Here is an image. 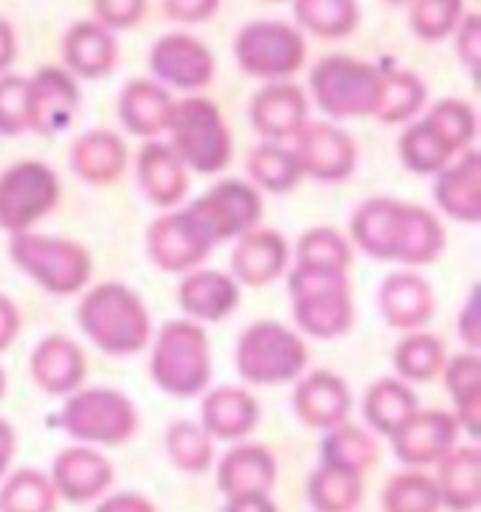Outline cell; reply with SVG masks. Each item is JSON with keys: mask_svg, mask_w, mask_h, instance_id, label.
<instances>
[{"mask_svg": "<svg viewBox=\"0 0 481 512\" xmlns=\"http://www.w3.org/2000/svg\"><path fill=\"white\" fill-rule=\"evenodd\" d=\"M60 178L43 161H17L0 172V228L23 234L60 206Z\"/></svg>", "mask_w": 481, "mask_h": 512, "instance_id": "12", "label": "cell"}, {"mask_svg": "<svg viewBox=\"0 0 481 512\" xmlns=\"http://www.w3.org/2000/svg\"><path fill=\"white\" fill-rule=\"evenodd\" d=\"M150 375L161 392L197 397L211 383V344L200 321H166L152 344Z\"/></svg>", "mask_w": 481, "mask_h": 512, "instance_id": "6", "label": "cell"}, {"mask_svg": "<svg viewBox=\"0 0 481 512\" xmlns=\"http://www.w3.org/2000/svg\"><path fill=\"white\" fill-rule=\"evenodd\" d=\"M223 512H279V507H276V501L268 493H256V496L228 498Z\"/></svg>", "mask_w": 481, "mask_h": 512, "instance_id": "53", "label": "cell"}, {"mask_svg": "<svg viewBox=\"0 0 481 512\" xmlns=\"http://www.w3.org/2000/svg\"><path fill=\"white\" fill-rule=\"evenodd\" d=\"M462 9L465 0H411V31L428 43L445 40L465 17Z\"/></svg>", "mask_w": 481, "mask_h": 512, "instance_id": "45", "label": "cell"}, {"mask_svg": "<svg viewBox=\"0 0 481 512\" xmlns=\"http://www.w3.org/2000/svg\"><path fill=\"white\" fill-rule=\"evenodd\" d=\"M178 304L192 321H223L240 307V285L220 271H189L178 287Z\"/></svg>", "mask_w": 481, "mask_h": 512, "instance_id": "29", "label": "cell"}, {"mask_svg": "<svg viewBox=\"0 0 481 512\" xmlns=\"http://www.w3.org/2000/svg\"><path fill=\"white\" fill-rule=\"evenodd\" d=\"M138 186L158 209L178 206L189 192V169L164 141H147L136 158Z\"/></svg>", "mask_w": 481, "mask_h": 512, "instance_id": "25", "label": "cell"}, {"mask_svg": "<svg viewBox=\"0 0 481 512\" xmlns=\"http://www.w3.org/2000/svg\"><path fill=\"white\" fill-rule=\"evenodd\" d=\"M60 496L51 476L37 467L6 473L0 484V512H57Z\"/></svg>", "mask_w": 481, "mask_h": 512, "instance_id": "37", "label": "cell"}, {"mask_svg": "<svg viewBox=\"0 0 481 512\" xmlns=\"http://www.w3.org/2000/svg\"><path fill=\"white\" fill-rule=\"evenodd\" d=\"M200 425L211 439L240 442L259 425V403L248 389L240 386H217L203 397Z\"/></svg>", "mask_w": 481, "mask_h": 512, "instance_id": "27", "label": "cell"}, {"mask_svg": "<svg viewBox=\"0 0 481 512\" xmlns=\"http://www.w3.org/2000/svg\"><path fill=\"white\" fill-rule=\"evenodd\" d=\"M434 200L439 209L459 223L481 220V152L465 150L445 169L436 172Z\"/></svg>", "mask_w": 481, "mask_h": 512, "instance_id": "24", "label": "cell"}, {"mask_svg": "<svg viewBox=\"0 0 481 512\" xmlns=\"http://www.w3.org/2000/svg\"><path fill=\"white\" fill-rule=\"evenodd\" d=\"M310 91L330 119H363L372 116L380 91V71L361 60L332 54L310 74Z\"/></svg>", "mask_w": 481, "mask_h": 512, "instance_id": "11", "label": "cell"}, {"mask_svg": "<svg viewBox=\"0 0 481 512\" xmlns=\"http://www.w3.org/2000/svg\"><path fill=\"white\" fill-rule=\"evenodd\" d=\"M68 161H71L76 178H82L91 186H110L124 175L127 147L113 130H91L71 144Z\"/></svg>", "mask_w": 481, "mask_h": 512, "instance_id": "31", "label": "cell"}, {"mask_svg": "<svg viewBox=\"0 0 481 512\" xmlns=\"http://www.w3.org/2000/svg\"><path fill=\"white\" fill-rule=\"evenodd\" d=\"M296 265H321V268H352V245L335 228H310L296 245Z\"/></svg>", "mask_w": 481, "mask_h": 512, "instance_id": "44", "label": "cell"}, {"mask_svg": "<svg viewBox=\"0 0 481 512\" xmlns=\"http://www.w3.org/2000/svg\"><path fill=\"white\" fill-rule=\"evenodd\" d=\"M76 321L93 344L113 358L138 355L150 344V310L136 290L121 282L91 287L76 307Z\"/></svg>", "mask_w": 481, "mask_h": 512, "instance_id": "3", "label": "cell"}, {"mask_svg": "<svg viewBox=\"0 0 481 512\" xmlns=\"http://www.w3.org/2000/svg\"><path fill=\"white\" fill-rule=\"evenodd\" d=\"M459 422L453 411L442 408H425L414 411L394 434H391V451L406 467L436 465L445 453L459 445Z\"/></svg>", "mask_w": 481, "mask_h": 512, "instance_id": "15", "label": "cell"}, {"mask_svg": "<svg viewBox=\"0 0 481 512\" xmlns=\"http://www.w3.org/2000/svg\"><path fill=\"white\" fill-rule=\"evenodd\" d=\"M304 37L299 29L276 23V20H259L248 23L234 40V57L248 76L256 79H287L304 65Z\"/></svg>", "mask_w": 481, "mask_h": 512, "instance_id": "13", "label": "cell"}, {"mask_svg": "<svg viewBox=\"0 0 481 512\" xmlns=\"http://www.w3.org/2000/svg\"><path fill=\"white\" fill-rule=\"evenodd\" d=\"M386 3H391V6H403V3H411V0H386Z\"/></svg>", "mask_w": 481, "mask_h": 512, "instance_id": "57", "label": "cell"}, {"mask_svg": "<svg viewBox=\"0 0 481 512\" xmlns=\"http://www.w3.org/2000/svg\"><path fill=\"white\" fill-rule=\"evenodd\" d=\"M6 389H9V377L3 372V366H0V400L6 397Z\"/></svg>", "mask_w": 481, "mask_h": 512, "instance_id": "56", "label": "cell"}, {"mask_svg": "<svg viewBox=\"0 0 481 512\" xmlns=\"http://www.w3.org/2000/svg\"><path fill=\"white\" fill-rule=\"evenodd\" d=\"M383 512H439V490L434 476L422 473L420 467H408L389 476V482L380 490Z\"/></svg>", "mask_w": 481, "mask_h": 512, "instance_id": "40", "label": "cell"}, {"mask_svg": "<svg viewBox=\"0 0 481 512\" xmlns=\"http://www.w3.org/2000/svg\"><path fill=\"white\" fill-rule=\"evenodd\" d=\"M220 9V0H164L166 17L178 23H203Z\"/></svg>", "mask_w": 481, "mask_h": 512, "instance_id": "50", "label": "cell"}, {"mask_svg": "<svg viewBox=\"0 0 481 512\" xmlns=\"http://www.w3.org/2000/svg\"><path fill=\"white\" fill-rule=\"evenodd\" d=\"M136 403L119 389H76L65 400L60 414L62 431L82 445L119 448L136 437L138 431Z\"/></svg>", "mask_w": 481, "mask_h": 512, "instance_id": "10", "label": "cell"}, {"mask_svg": "<svg viewBox=\"0 0 481 512\" xmlns=\"http://www.w3.org/2000/svg\"><path fill=\"white\" fill-rule=\"evenodd\" d=\"M262 220V197L245 181H220L186 209L166 211L147 228V254L166 273H189L220 242L248 234Z\"/></svg>", "mask_w": 481, "mask_h": 512, "instance_id": "1", "label": "cell"}, {"mask_svg": "<svg viewBox=\"0 0 481 512\" xmlns=\"http://www.w3.org/2000/svg\"><path fill=\"white\" fill-rule=\"evenodd\" d=\"M9 256L20 271L54 296H74L91 282L93 256L76 240L46 234H12Z\"/></svg>", "mask_w": 481, "mask_h": 512, "instance_id": "8", "label": "cell"}, {"mask_svg": "<svg viewBox=\"0 0 481 512\" xmlns=\"http://www.w3.org/2000/svg\"><path fill=\"white\" fill-rule=\"evenodd\" d=\"M51 484L57 496L68 504H93L113 487V462L105 453L93 451L91 445L65 448L54 456L51 465Z\"/></svg>", "mask_w": 481, "mask_h": 512, "instance_id": "17", "label": "cell"}, {"mask_svg": "<svg viewBox=\"0 0 481 512\" xmlns=\"http://www.w3.org/2000/svg\"><path fill=\"white\" fill-rule=\"evenodd\" d=\"M245 172H248L254 186L276 192V195L293 192L304 178L293 150H287L282 144H271V141H265V144H259L248 152Z\"/></svg>", "mask_w": 481, "mask_h": 512, "instance_id": "39", "label": "cell"}, {"mask_svg": "<svg viewBox=\"0 0 481 512\" xmlns=\"http://www.w3.org/2000/svg\"><path fill=\"white\" fill-rule=\"evenodd\" d=\"M152 74L178 91H200L214 79V57L197 37L166 34L150 51Z\"/></svg>", "mask_w": 481, "mask_h": 512, "instance_id": "18", "label": "cell"}, {"mask_svg": "<svg viewBox=\"0 0 481 512\" xmlns=\"http://www.w3.org/2000/svg\"><path fill=\"white\" fill-rule=\"evenodd\" d=\"M349 240L363 254L383 262L431 265L445 251V228L425 206L397 197H372L352 214Z\"/></svg>", "mask_w": 481, "mask_h": 512, "instance_id": "2", "label": "cell"}, {"mask_svg": "<svg viewBox=\"0 0 481 512\" xmlns=\"http://www.w3.org/2000/svg\"><path fill=\"white\" fill-rule=\"evenodd\" d=\"M17 335H20V313L15 302L0 293V352L12 347Z\"/></svg>", "mask_w": 481, "mask_h": 512, "instance_id": "52", "label": "cell"}, {"mask_svg": "<svg viewBox=\"0 0 481 512\" xmlns=\"http://www.w3.org/2000/svg\"><path fill=\"white\" fill-rule=\"evenodd\" d=\"M293 296V318L301 332L310 338L332 341L352 330L355 304L349 271L341 268H321V265H296L290 279Z\"/></svg>", "mask_w": 481, "mask_h": 512, "instance_id": "5", "label": "cell"}, {"mask_svg": "<svg viewBox=\"0 0 481 512\" xmlns=\"http://www.w3.org/2000/svg\"><path fill=\"white\" fill-rule=\"evenodd\" d=\"M391 361H394V369H397L400 380H406V383H431L436 375H442L448 352H445L442 338L414 330L394 347Z\"/></svg>", "mask_w": 481, "mask_h": 512, "instance_id": "38", "label": "cell"}, {"mask_svg": "<svg viewBox=\"0 0 481 512\" xmlns=\"http://www.w3.org/2000/svg\"><path fill=\"white\" fill-rule=\"evenodd\" d=\"M307 121H310L307 96L293 82H273L256 93L251 102V124L271 144L293 138Z\"/></svg>", "mask_w": 481, "mask_h": 512, "instance_id": "21", "label": "cell"}, {"mask_svg": "<svg viewBox=\"0 0 481 512\" xmlns=\"http://www.w3.org/2000/svg\"><path fill=\"white\" fill-rule=\"evenodd\" d=\"M456 330H459V338L465 341L470 352H479L481 349L479 287H473V290H470L465 307H462V313H459V324H456Z\"/></svg>", "mask_w": 481, "mask_h": 512, "instance_id": "49", "label": "cell"}, {"mask_svg": "<svg viewBox=\"0 0 481 512\" xmlns=\"http://www.w3.org/2000/svg\"><path fill=\"white\" fill-rule=\"evenodd\" d=\"M93 12L105 29H133L147 12V0H93Z\"/></svg>", "mask_w": 481, "mask_h": 512, "instance_id": "47", "label": "cell"}, {"mask_svg": "<svg viewBox=\"0 0 481 512\" xmlns=\"http://www.w3.org/2000/svg\"><path fill=\"white\" fill-rule=\"evenodd\" d=\"M380 313L394 330L414 332L436 313V293L428 279L411 271H397L380 285Z\"/></svg>", "mask_w": 481, "mask_h": 512, "instance_id": "22", "label": "cell"}, {"mask_svg": "<svg viewBox=\"0 0 481 512\" xmlns=\"http://www.w3.org/2000/svg\"><path fill=\"white\" fill-rule=\"evenodd\" d=\"M476 110L465 99H442L400 136V161L417 175H436L476 141Z\"/></svg>", "mask_w": 481, "mask_h": 512, "instance_id": "4", "label": "cell"}, {"mask_svg": "<svg viewBox=\"0 0 481 512\" xmlns=\"http://www.w3.org/2000/svg\"><path fill=\"white\" fill-rule=\"evenodd\" d=\"M15 62V31L6 20H0V71Z\"/></svg>", "mask_w": 481, "mask_h": 512, "instance_id": "55", "label": "cell"}, {"mask_svg": "<svg viewBox=\"0 0 481 512\" xmlns=\"http://www.w3.org/2000/svg\"><path fill=\"white\" fill-rule=\"evenodd\" d=\"M318 451H321V465L341 470V473H352V476H366L380 459L375 437L349 420L324 431Z\"/></svg>", "mask_w": 481, "mask_h": 512, "instance_id": "35", "label": "cell"}, {"mask_svg": "<svg viewBox=\"0 0 481 512\" xmlns=\"http://www.w3.org/2000/svg\"><path fill=\"white\" fill-rule=\"evenodd\" d=\"M164 448L169 462L181 473L189 476H203L209 473L214 462V439L206 434L203 425L192 420H175L166 428Z\"/></svg>", "mask_w": 481, "mask_h": 512, "instance_id": "41", "label": "cell"}, {"mask_svg": "<svg viewBox=\"0 0 481 512\" xmlns=\"http://www.w3.org/2000/svg\"><path fill=\"white\" fill-rule=\"evenodd\" d=\"M290 141L301 175L313 181L341 183L358 166L355 138L330 121H307Z\"/></svg>", "mask_w": 481, "mask_h": 512, "instance_id": "14", "label": "cell"}, {"mask_svg": "<svg viewBox=\"0 0 481 512\" xmlns=\"http://www.w3.org/2000/svg\"><path fill=\"white\" fill-rule=\"evenodd\" d=\"M456 51H459V60L465 62L467 68L476 74L481 60V20L479 15H465L456 26Z\"/></svg>", "mask_w": 481, "mask_h": 512, "instance_id": "48", "label": "cell"}, {"mask_svg": "<svg viewBox=\"0 0 481 512\" xmlns=\"http://www.w3.org/2000/svg\"><path fill=\"white\" fill-rule=\"evenodd\" d=\"M310 349L299 332L276 321H256L245 327L234 349V366L251 386H279L304 372Z\"/></svg>", "mask_w": 481, "mask_h": 512, "instance_id": "9", "label": "cell"}, {"mask_svg": "<svg viewBox=\"0 0 481 512\" xmlns=\"http://www.w3.org/2000/svg\"><path fill=\"white\" fill-rule=\"evenodd\" d=\"M276 476H279L276 456L256 442L234 445L217 465V487L226 498L256 496V493L271 496Z\"/></svg>", "mask_w": 481, "mask_h": 512, "instance_id": "26", "label": "cell"}, {"mask_svg": "<svg viewBox=\"0 0 481 512\" xmlns=\"http://www.w3.org/2000/svg\"><path fill=\"white\" fill-rule=\"evenodd\" d=\"M307 501L316 512H355L363 501V476L321 465L307 479Z\"/></svg>", "mask_w": 481, "mask_h": 512, "instance_id": "42", "label": "cell"}, {"mask_svg": "<svg viewBox=\"0 0 481 512\" xmlns=\"http://www.w3.org/2000/svg\"><path fill=\"white\" fill-rule=\"evenodd\" d=\"M31 383L46 394H71L88 377V358L68 335H48L29 358Z\"/></svg>", "mask_w": 481, "mask_h": 512, "instance_id": "20", "label": "cell"}, {"mask_svg": "<svg viewBox=\"0 0 481 512\" xmlns=\"http://www.w3.org/2000/svg\"><path fill=\"white\" fill-rule=\"evenodd\" d=\"M445 389L453 400V417L470 439L481 437V358L479 352H462L442 366Z\"/></svg>", "mask_w": 481, "mask_h": 512, "instance_id": "33", "label": "cell"}, {"mask_svg": "<svg viewBox=\"0 0 481 512\" xmlns=\"http://www.w3.org/2000/svg\"><path fill=\"white\" fill-rule=\"evenodd\" d=\"M62 57H65V65L71 74L99 79V76H107L116 68L119 48H116L110 29H105L96 20H82L65 34Z\"/></svg>", "mask_w": 481, "mask_h": 512, "instance_id": "32", "label": "cell"}, {"mask_svg": "<svg viewBox=\"0 0 481 512\" xmlns=\"http://www.w3.org/2000/svg\"><path fill=\"white\" fill-rule=\"evenodd\" d=\"M96 512H158L150 498L141 493H116L99 501Z\"/></svg>", "mask_w": 481, "mask_h": 512, "instance_id": "51", "label": "cell"}, {"mask_svg": "<svg viewBox=\"0 0 481 512\" xmlns=\"http://www.w3.org/2000/svg\"><path fill=\"white\" fill-rule=\"evenodd\" d=\"M285 237L273 228H251L248 234L237 237L231 254V276L234 282L251 287H265L276 282L287 268Z\"/></svg>", "mask_w": 481, "mask_h": 512, "instance_id": "23", "label": "cell"}, {"mask_svg": "<svg viewBox=\"0 0 481 512\" xmlns=\"http://www.w3.org/2000/svg\"><path fill=\"white\" fill-rule=\"evenodd\" d=\"M425 99H428V88L417 74L380 71V91H377V105L372 116L383 124H403L420 113Z\"/></svg>", "mask_w": 481, "mask_h": 512, "instance_id": "36", "label": "cell"}, {"mask_svg": "<svg viewBox=\"0 0 481 512\" xmlns=\"http://www.w3.org/2000/svg\"><path fill=\"white\" fill-rule=\"evenodd\" d=\"M436 490L442 507L473 512L481 504V451L476 445H456L436 462Z\"/></svg>", "mask_w": 481, "mask_h": 512, "instance_id": "28", "label": "cell"}, {"mask_svg": "<svg viewBox=\"0 0 481 512\" xmlns=\"http://www.w3.org/2000/svg\"><path fill=\"white\" fill-rule=\"evenodd\" d=\"M15 451H17L15 428H12V422L0 420V479L9 473L12 459H15Z\"/></svg>", "mask_w": 481, "mask_h": 512, "instance_id": "54", "label": "cell"}, {"mask_svg": "<svg viewBox=\"0 0 481 512\" xmlns=\"http://www.w3.org/2000/svg\"><path fill=\"white\" fill-rule=\"evenodd\" d=\"M293 411L304 428L330 431L335 425L349 420L352 394L341 375L330 369H316L304 375L293 389Z\"/></svg>", "mask_w": 481, "mask_h": 512, "instance_id": "19", "label": "cell"}, {"mask_svg": "<svg viewBox=\"0 0 481 512\" xmlns=\"http://www.w3.org/2000/svg\"><path fill=\"white\" fill-rule=\"evenodd\" d=\"M166 133L172 138V150L186 169L200 175H217L231 164L234 141L220 107L203 96H189L172 105Z\"/></svg>", "mask_w": 481, "mask_h": 512, "instance_id": "7", "label": "cell"}, {"mask_svg": "<svg viewBox=\"0 0 481 512\" xmlns=\"http://www.w3.org/2000/svg\"><path fill=\"white\" fill-rule=\"evenodd\" d=\"M79 110V88L74 74L62 68H40L29 79L26 124L37 136H60Z\"/></svg>", "mask_w": 481, "mask_h": 512, "instance_id": "16", "label": "cell"}, {"mask_svg": "<svg viewBox=\"0 0 481 512\" xmlns=\"http://www.w3.org/2000/svg\"><path fill=\"white\" fill-rule=\"evenodd\" d=\"M172 105H175V99L164 85L150 82V79H133L124 85L116 110H119V121L127 127L130 136L152 141L166 133Z\"/></svg>", "mask_w": 481, "mask_h": 512, "instance_id": "30", "label": "cell"}, {"mask_svg": "<svg viewBox=\"0 0 481 512\" xmlns=\"http://www.w3.org/2000/svg\"><path fill=\"white\" fill-rule=\"evenodd\" d=\"M26 96H29L26 76H0V136H20L29 130Z\"/></svg>", "mask_w": 481, "mask_h": 512, "instance_id": "46", "label": "cell"}, {"mask_svg": "<svg viewBox=\"0 0 481 512\" xmlns=\"http://www.w3.org/2000/svg\"><path fill=\"white\" fill-rule=\"evenodd\" d=\"M296 20L301 29L313 31L324 40H341L355 31L361 9L355 0H296Z\"/></svg>", "mask_w": 481, "mask_h": 512, "instance_id": "43", "label": "cell"}, {"mask_svg": "<svg viewBox=\"0 0 481 512\" xmlns=\"http://www.w3.org/2000/svg\"><path fill=\"white\" fill-rule=\"evenodd\" d=\"M417 408H420V397L411 389V383L400 380V377H380V380H375L366 389L361 403L366 425L375 434H383V437H391Z\"/></svg>", "mask_w": 481, "mask_h": 512, "instance_id": "34", "label": "cell"}]
</instances>
